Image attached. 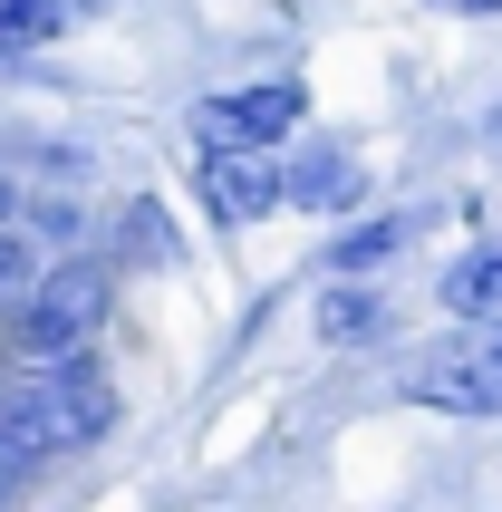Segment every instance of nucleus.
<instances>
[{
    "instance_id": "f257e3e1",
    "label": "nucleus",
    "mask_w": 502,
    "mask_h": 512,
    "mask_svg": "<svg viewBox=\"0 0 502 512\" xmlns=\"http://www.w3.org/2000/svg\"><path fill=\"white\" fill-rule=\"evenodd\" d=\"M0 416H10L29 464H58V455L107 445L116 387H107V368H97V348H78V358H49V368H29L20 387H0Z\"/></svg>"
},
{
    "instance_id": "f03ea898",
    "label": "nucleus",
    "mask_w": 502,
    "mask_h": 512,
    "mask_svg": "<svg viewBox=\"0 0 502 512\" xmlns=\"http://www.w3.org/2000/svg\"><path fill=\"white\" fill-rule=\"evenodd\" d=\"M107 300H116V261L97 252H58L39 261V281L0 310V329H10V358L20 368H49V358H78V348H97V329H107Z\"/></svg>"
},
{
    "instance_id": "7ed1b4c3",
    "label": "nucleus",
    "mask_w": 502,
    "mask_h": 512,
    "mask_svg": "<svg viewBox=\"0 0 502 512\" xmlns=\"http://www.w3.org/2000/svg\"><path fill=\"white\" fill-rule=\"evenodd\" d=\"M406 397L435 416H502V319H464L454 339L406 358Z\"/></svg>"
},
{
    "instance_id": "20e7f679",
    "label": "nucleus",
    "mask_w": 502,
    "mask_h": 512,
    "mask_svg": "<svg viewBox=\"0 0 502 512\" xmlns=\"http://www.w3.org/2000/svg\"><path fill=\"white\" fill-rule=\"evenodd\" d=\"M300 116H309L300 87H290V78H261V87H223V97H203V107H194V136H203V155H271Z\"/></svg>"
},
{
    "instance_id": "39448f33",
    "label": "nucleus",
    "mask_w": 502,
    "mask_h": 512,
    "mask_svg": "<svg viewBox=\"0 0 502 512\" xmlns=\"http://www.w3.org/2000/svg\"><path fill=\"white\" fill-rule=\"evenodd\" d=\"M358 194H367V174H358V155L348 145H300L290 165H280V203H300V213H358Z\"/></svg>"
},
{
    "instance_id": "423d86ee",
    "label": "nucleus",
    "mask_w": 502,
    "mask_h": 512,
    "mask_svg": "<svg viewBox=\"0 0 502 512\" xmlns=\"http://www.w3.org/2000/svg\"><path fill=\"white\" fill-rule=\"evenodd\" d=\"M203 203H213L223 223L280 213V155H203Z\"/></svg>"
},
{
    "instance_id": "0eeeda50",
    "label": "nucleus",
    "mask_w": 502,
    "mask_h": 512,
    "mask_svg": "<svg viewBox=\"0 0 502 512\" xmlns=\"http://www.w3.org/2000/svg\"><path fill=\"white\" fill-rule=\"evenodd\" d=\"M445 310L454 319H502V242H474L445 271Z\"/></svg>"
},
{
    "instance_id": "6e6552de",
    "label": "nucleus",
    "mask_w": 502,
    "mask_h": 512,
    "mask_svg": "<svg viewBox=\"0 0 502 512\" xmlns=\"http://www.w3.org/2000/svg\"><path fill=\"white\" fill-rule=\"evenodd\" d=\"M416 242V213H387V223H358V232H338L329 242V271H377L387 252H406Z\"/></svg>"
},
{
    "instance_id": "1a4fd4ad",
    "label": "nucleus",
    "mask_w": 502,
    "mask_h": 512,
    "mask_svg": "<svg viewBox=\"0 0 502 512\" xmlns=\"http://www.w3.org/2000/svg\"><path fill=\"white\" fill-rule=\"evenodd\" d=\"M377 329H387V300H377V290H329V300H319V339H377Z\"/></svg>"
},
{
    "instance_id": "9d476101",
    "label": "nucleus",
    "mask_w": 502,
    "mask_h": 512,
    "mask_svg": "<svg viewBox=\"0 0 502 512\" xmlns=\"http://www.w3.org/2000/svg\"><path fill=\"white\" fill-rule=\"evenodd\" d=\"M58 10L49 0H0V58H20V49H39V39H58Z\"/></svg>"
},
{
    "instance_id": "9b49d317",
    "label": "nucleus",
    "mask_w": 502,
    "mask_h": 512,
    "mask_svg": "<svg viewBox=\"0 0 502 512\" xmlns=\"http://www.w3.org/2000/svg\"><path fill=\"white\" fill-rule=\"evenodd\" d=\"M116 252L126 261H165L174 242H165V203L145 194V203H126V223H116Z\"/></svg>"
},
{
    "instance_id": "f8f14e48",
    "label": "nucleus",
    "mask_w": 502,
    "mask_h": 512,
    "mask_svg": "<svg viewBox=\"0 0 502 512\" xmlns=\"http://www.w3.org/2000/svg\"><path fill=\"white\" fill-rule=\"evenodd\" d=\"M29 474H39V464L20 455V435H10V416H0V503H10V493H20Z\"/></svg>"
},
{
    "instance_id": "ddd939ff",
    "label": "nucleus",
    "mask_w": 502,
    "mask_h": 512,
    "mask_svg": "<svg viewBox=\"0 0 502 512\" xmlns=\"http://www.w3.org/2000/svg\"><path fill=\"white\" fill-rule=\"evenodd\" d=\"M425 10H445V20H502V0H425Z\"/></svg>"
},
{
    "instance_id": "4468645a",
    "label": "nucleus",
    "mask_w": 502,
    "mask_h": 512,
    "mask_svg": "<svg viewBox=\"0 0 502 512\" xmlns=\"http://www.w3.org/2000/svg\"><path fill=\"white\" fill-rule=\"evenodd\" d=\"M20 203H29V194H20V174H0V232L20 223Z\"/></svg>"
},
{
    "instance_id": "2eb2a0df",
    "label": "nucleus",
    "mask_w": 502,
    "mask_h": 512,
    "mask_svg": "<svg viewBox=\"0 0 502 512\" xmlns=\"http://www.w3.org/2000/svg\"><path fill=\"white\" fill-rule=\"evenodd\" d=\"M58 20H87V10H107V0H49Z\"/></svg>"
},
{
    "instance_id": "dca6fc26",
    "label": "nucleus",
    "mask_w": 502,
    "mask_h": 512,
    "mask_svg": "<svg viewBox=\"0 0 502 512\" xmlns=\"http://www.w3.org/2000/svg\"><path fill=\"white\" fill-rule=\"evenodd\" d=\"M493 136H502V107H493Z\"/></svg>"
}]
</instances>
